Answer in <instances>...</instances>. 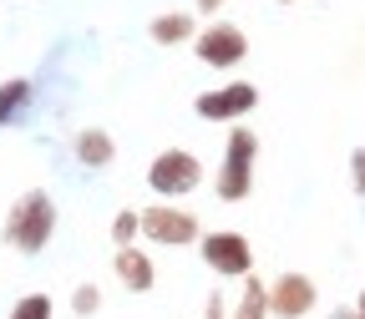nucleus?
Masks as SVG:
<instances>
[{"label":"nucleus","mask_w":365,"mask_h":319,"mask_svg":"<svg viewBox=\"0 0 365 319\" xmlns=\"http://www.w3.org/2000/svg\"><path fill=\"white\" fill-rule=\"evenodd\" d=\"M112 273H117V284L127 294H153L158 289V263H153L148 249H137V244H122L112 253Z\"/></svg>","instance_id":"1a4fd4ad"},{"label":"nucleus","mask_w":365,"mask_h":319,"mask_svg":"<svg viewBox=\"0 0 365 319\" xmlns=\"http://www.w3.org/2000/svg\"><path fill=\"white\" fill-rule=\"evenodd\" d=\"M137 208H122L117 218H112V249H122V244H137Z\"/></svg>","instance_id":"dca6fc26"},{"label":"nucleus","mask_w":365,"mask_h":319,"mask_svg":"<svg viewBox=\"0 0 365 319\" xmlns=\"http://www.w3.org/2000/svg\"><path fill=\"white\" fill-rule=\"evenodd\" d=\"M6 319H56V304H51V294H21Z\"/></svg>","instance_id":"4468645a"},{"label":"nucleus","mask_w":365,"mask_h":319,"mask_svg":"<svg viewBox=\"0 0 365 319\" xmlns=\"http://www.w3.org/2000/svg\"><path fill=\"white\" fill-rule=\"evenodd\" d=\"M228 0H193V16H218Z\"/></svg>","instance_id":"6ab92c4d"},{"label":"nucleus","mask_w":365,"mask_h":319,"mask_svg":"<svg viewBox=\"0 0 365 319\" xmlns=\"http://www.w3.org/2000/svg\"><path fill=\"white\" fill-rule=\"evenodd\" d=\"M102 299H107V294H102L97 284H76V289H71V314H76V319H91V314L102 309Z\"/></svg>","instance_id":"2eb2a0df"},{"label":"nucleus","mask_w":365,"mask_h":319,"mask_svg":"<svg viewBox=\"0 0 365 319\" xmlns=\"http://www.w3.org/2000/svg\"><path fill=\"white\" fill-rule=\"evenodd\" d=\"M350 193H355V198H365V147H355V152H350Z\"/></svg>","instance_id":"f3484780"},{"label":"nucleus","mask_w":365,"mask_h":319,"mask_svg":"<svg viewBox=\"0 0 365 319\" xmlns=\"http://www.w3.org/2000/svg\"><path fill=\"white\" fill-rule=\"evenodd\" d=\"M198 253L203 263L218 273V279H249L254 273V244L239 228H213V234H198Z\"/></svg>","instance_id":"423d86ee"},{"label":"nucleus","mask_w":365,"mask_h":319,"mask_svg":"<svg viewBox=\"0 0 365 319\" xmlns=\"http://www.w3.org/2000/svg\"><path fill=\"white\" fill-rule=\"evenodd\" d=\"M279 6H299V0H279Z\"/></svg>","instance_id":"4be33fe9"},{"label":"nucleus","mask_w":365,"mask_h":319,"mask_svg":"<svg viewBox=\"0 0 365 319\" xmlns=\"http://www.w3.org/2000/svg\"><path fill=\"white\" fill-rule=\"evenodd\" d=\"M254 157H259V132L234 122L228 127V142H223V162L213 172V193L223 203H244L254 193Z\"/></svg>","instance_id":"f03ea898"},{"label":"nucleus","mask_w":365,"mask_h":319,"mask_svg":"<svg viewBox=\"0 0 365 319\" xmlns=\"http://www.w3.org/2000/svg\"><path fill=\"white\" fill-rule=\"evenodd\" d=\"M203 319H228V294H223V289H213V294L203 299Z\"/></svg>","instance_id":"a211bd4d"},{"label":"nucleus","mask_w":365,"mask_h":319,"mask_svg":"<svg viewBox=\"0 0 365 319\" xmlns=\"http://www.w3.org/2000/svg\"><path fill=\"white\" fill-rule=\"evenodd\" d=\"M71 157H76V167H86V172H107V167L117 162V137L102 132V127H81V132L71 137Z\"/></svg>","instance_id":"9d476101"},{"label":"nucleus","mask_w":365,"mask_h":319,"mask_svg":"<svg viewBox=\"0 0 365 319\" xmlns=\"http://www.w3.org/2000/svg\"><path fill=\"white\" fill-rule=\"evenodd\" d=\"M188 46H193L198 66H208V71H234V66L249 61V31L234 26V21H218V16L208 26H198Z\"/></svg>","instance_id":"39448f33"},{"label":"nucleus","mask_w":365,"mask_h":319,"mask_svg":"<svg viewBox=\"0 0 365 319\" xmlns=\"http://www.w3.org/2000/svg\"><path fill=\"white\" fill-rule=\"evenodd\" d=\"M259 107V86L254 81H228V86H213V91H198V122H218V127H234V122H249Z\"/></svg>","instance_id":"0eeeda50"},{"label":"nucleus","mask_w":365,"mask_h":319,"mask_svg":"<svg viewBox=\"0 0 365 319\" xmlns=\"http://www.w3.org/2000/svg\"><path fill=\"white\" fill-rule=\"evenodd\" d=\"M314 304H319V289L309 273L284 268L279 279H269V314L274 319H304V314H314Z\"/></svg>","instance_id":"6e6552de"},{"label":"nucleus","mask_w":365,"mask_h":319,"mask_svg":"<svg viewBox=\"0 0 365 319\" xmlns=\"http://www.w3.org/2000/svg\"><path fill=\"white\" fill-rule=\"evenodd\" d=\"M330 319H365V314H360V309H355V304H340V309H335V314H330Z\"/></svg>","instance_id":"aec40b11"},{"label":"nucleus","mask_w":365,"mask_h":319,"mask_svg":"<svg viewBox=\"0 0 365 319\" xmlns=\"http://www.w3.org/2000/svg\"><path fill=\"white\" fill-rule=\"evenodd\" d=\"M137 239L143 244H153V249H188V244H198V213H188L182 203H173V198H158V203H148V208H137Z\"/></svg>","instance_id":"7ed1b4c3"},{"label":"nucleus","mask_w":365,"mask_h":319,"mask_svg":"<svg viewBox=\"0 0 365 319\" xmlns=\"http://www.w3.org/2000/svg\"><path fill=\"white\" fill-rule=\"evenodd\" d=\"M36 107V81L31 76H6L0 81V127H16Z\"/></svg>","instance_id":"9b49d317"},{"label":"nucleus","mask_w":365,"mask_h":319,"mask_svg":"<svg viewBox=\"0 0 365 319\" xmlns=\"http://www.w3.org/2000/svg\"><path fill=\"white\" fill-rule=\"evenodd\" d=\"M203 157L198 152H188V147H163L153 162H148V188L158 193V198H173V203H182V198H193L198 188H203Z\"/></svg>","instance_id":"20e7f679"},{"label":"nucleus","mask_w":365,"mask_h":319,"mask_svg":"<svg viewBox=\"0 0 365 319\" xmlns=\"http://www.w3.org/2000/svg\"><path fill=\"white\" fill-rule=\"evenodd\" d=\"M244 294L234 304V319H269V284L259 279V273H249V279H239Z\"/></svg>","instance_id":"ddd939ff"},{"label":"nucleus","mask_w":365,"mask_h":319,"mask_svg":"<svg viewBox=\"0 0 365 319\" xmlns=\"http://www.w3.org/2000/svg\"><path fill=\"white\" fill-rule=\"evenodd\" d=\"M355 309H360V314H365V289H360V299H355Z\"/></svg>","instance_id":"412c9836"},{"label":"nucleus","mask_w":365,"mask_h":319,"mask_svg":"<svg viewBox=\"0 0 365 319\" xmlns=\"http://www.w3.org/2000/svg\"><path fill=\"white\" fill-rule=\"evenodd\" d=\"M51 234H56V198L46 193V188H26L11 203L0 239H6V249H16L21 258H36V253H46Z\"/></svg>","instance_id":"f257e3e1"},{"label":"nucleus","mask_w":365,"mask_h":319,"mask_svg":"<svg viewBox=\"0 0 365 319\" xmlns=\"http://www.w3.org/2000/svg\"><path fill=\"white\" fill-rule=\"evenodd\" d=\"M193 31H198V16H193V11H163V16H153V26H148L153 46H188Z\"/></svg>","instance_id":"f8f14e48"}]
</instances>
